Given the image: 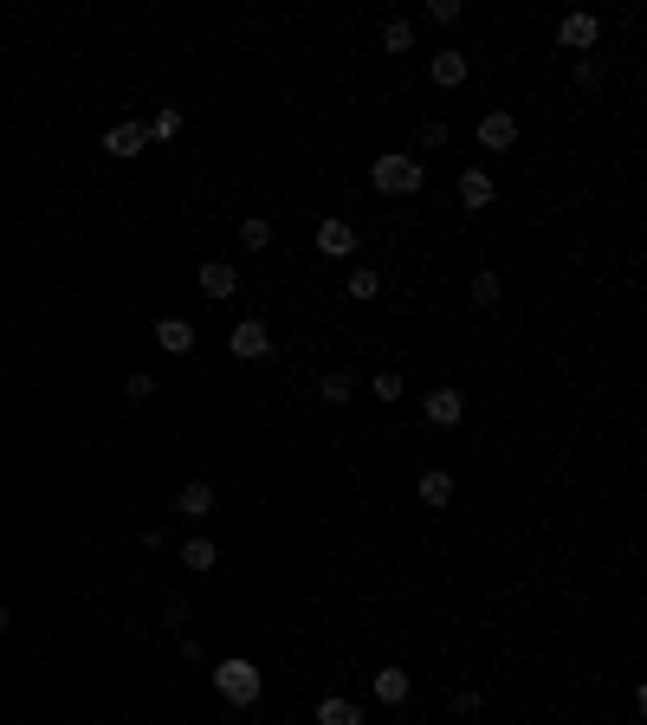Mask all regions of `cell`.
<instances>
[{"label":"cell","instance_id":"1","mask_svg":"<svg viewBox=\"0 0 647 725\" xmlns=\"http://www.w3.org/2000/svg\"><path fill=\"white\" fill-rule=\"evenodd\" d=\"M214 693L227 706H259L266 700V674H259V661H246V654H227V661H214Z\"/></svg>","mask_w":647,"mask_h":725},{"label":"cell","instance_id":"2","mask_svg":"<svg viewBox=\"0 0 647 725\" xmlns=\"http://www.w3.org/2000/svg\"><path fill=\"white\" fill-rule=\"evenodd\" d=\"M369 182H376V195H389V201H415L421 188H428V169H421V156H376L369 162Z\"/></svg>","mask_w":647,"mask_h":725},{"label":"cell","instance_id":"3","mask_svg":"<svg viewBox=\"0 0 647 725\" xmlns=\"http://www.w3.org/2000/svg\"><path fill=\"white\" fill-rule=\"evenodd\" d=\"M596 39H602V20H596L589 7H570V13L557 20V46H563V52H596Z\"/></svg>","mask_w":647,"mask_h":725},{"label":"cell","instance_id":"4","mask_svg":"<svg viewBox=\"0 0 647 725\" xmlns=\"http://www.w3.org/2000/svg\"><path fill=\"white\" fill-rule=\"evenodd\" d=\"M227 350H233L240 363H266V357H272V331H266L259 318H240V324L227 331Z\"/></svg>","mask_w":647,"mask_h":725},{"label":"cell","instance_id":"5","mask_svg":"<svg viewBox=\"0 0 647 725\" xmlns=\"http://www.w3.org/2000/svg\"><path fill=\"white\" fill-rule=\"evenodd\" d=\"M143 149H149V123L143 117H123V123H110V130H104V156L130 162V156H143Z\"/></svg>","mask_w":647,"mask_h":725},{"label":"cell","instance_id":"6","mask_svg":"<svg viewBox=\"0 0 647 725\" xmlns=\"http://www.w3.org/2000/svg\"><path fill=\"white\" fill-rule=\"evenodd\" d=\"M512 143H518V117L505 111V104H492V111L479 117V149H486V156H505Z\"/></svg>","mask_w":647,"mask_h":725},{"label":"cell","instance_id":"7","mask_svg":"<svg viewBox=\"0 0 647 725\" xmlns=\"http://www.w3.org/2000/svg\"><path fill=\"white\" fill-rule=\"evenodd\" d=\"M195 285L208 298H233V292H240V266H233V259H201V266H195Z\"/></svg>","mask_w":647,"mask_h":725},{"label":"cell","instance_id":"8","mask_svg":"<svg viewBox=\"0 0 647 725\" xmlns=\"http://www.w3.org/2000/svg\"><path fill=\"white\" fill-rule=\"evenodd\" d=\"M318 253H324V259H356V227L343 221V214L318 221Z\"/></svg>","mask_w":647,"mask_h":725},{"label":"cell","instance_id":"9","mask_svg":"<svg viewBox=\"0 0 647 725\" xmlns=\"http://www.w3.org/2000/svg\"><path fill=\"white\" fill-rule=\"evenodd\" d=\"M428 78H434V85L440 91H460L466 85V78H473V59H466V52H434V59H428Z\"/></svg>","mask_w":647,"mask_h":725},{"label":"cell","instance_id":"10","mask_svg":"<svg viewBox=\"0 0 647 725\" xmlns=\"http://www.w3.org/2000/svg\"><path fill=\"white\" fill-rule=\"evenodd\" d=\"M453 195H460V208H492V195H499V182H492L486 169H460V182H453Z\"/></svg>","mask_w":647,"mask_h":725},{"label":"cell","instance_id":"11","mask_svg":"<svg viewBox=\"0 0 647 725\" xmlns=\"http://www.w3.org/2000/svg\"><path fill=\"white\" fill-rule=\"evenodd\" d=\"M421 415H428L434 428H460V421H466V395L460 389H434L428 402H421Z\"/></svg>","mask_w":647,"mask_h":725},{"label":"cell","instance_id":"12","mask_svg":"<svg viewBox=\"0 0 647 725\" xmlns=\"http://www.w3.org/2000/svg\"><path fill=\"white\" fill-rule=\"evenodd\" d=\"M408 687H415V680H408L402 667H376V674H369V693H376L382 706H402V700H408Z\"/></svg>","mask_w":647,"mask_h":725},{"label":"cell","instance_id":"13","mask_svg":"<svg viewBox=\"0 0 647 725\" xmlns=\"http://www.w3.org/2000/svg\"><path fill=\"white\" fill-rule=\"evenodd\" d=\"M156 344L169 350V357H188V350H195V324L188 318H156Z\"/></svg>","mask_w":647,"mask_h":725},{"label":"cell","instance_id":"14","mask_svg":"<svg viewBox=\"0 0 647 725\" xmlns=\"http://www.w3.org/2000/svg\"><path fill=\"white\" fill-rule=\"evenodd\" d=\"M376 292H382V272L376 266H350V272H343V298H350V305H369Z\"/></svg>","mask_w":647,"mask_h":725},{"label":"cell","instance_id":"15","mask_svg":"<svg viewBox=\"0 0 647 725\" xmlns=\"http://www.w3.org/2000/svg\"><path fill=\"white\" fill-rule=\"evenodd\" d=\"M175 512H182V518H208L214 512V486L208 480H188L182 492H175Z\"/></svg>","mask_w":647,"mask_h":725},{"label":"cell","instance_id":"16","mask_svg":"<svg viewBox=\"0 0 647 725\" xmlns=\"http://www.w3.org/2000/svg\"><path fill=\"white\" fill-rule=\"evenodd\" d=\"M415 492H421V505H453V473L447 467H428Z\"/></svg>","mask_w":647,"mask_h":725},{"label":"cell","instance_id":"17","mask_svg":"<svg viewBox=\"0 0 647 725\" xmlns=\"http://www.w3.org/2000/svg\"><path fill=\"white\" fill-rule=\"evenodd\" d=\"M318 725H363V706L343 700V693H330V700H318Z\"/></svg>","mask_w":647,"mask_h":725},{"label":"cell","instance_id":"18","mask_svg":"<svg viewBox=\"0 0 647 725\" xmlns=\"http://www.w3.org/2000/svg\"><path fill=\"white\" fill-rule=\"evenodd\" d=\"M382 52H415V20H408V13L382 20Z\"/></svg>","mask_w":647,"mask_h":725},{"label":"cell","instance_id":"19","mask_svg":"<svg viewBox=\"0 0 647 725\" xmlns=\"http://www.w3.org/2000/svg\"><path fill=\"white\" fill-rule=\"evenodd\" d=\"M318 395H324V408H350V395H356V382L343 376V369H324V382H318Z\"/></svg>","mask_w":647,"mask_h":725},{"label":"cell","instance_id":"20","mask_svg":"<svg viewBox=\"0 0 647 725\" xmlns=\"http://www.w3.org/2000/svg\"><path fill=\"white\" fill-rule=\"evenodd\" d=\"M240 246H246V253H266V246H272V221H266V214H246V221H240Z\"/></svg>","mask_w":647,"mask_h":725},{"label":"cell","instance_id":"21","mask_svg":"<svg viewBox=\"0 0 647 725\" xmlns=\"http://www.w3.org/2000/svg\"><path fill=\"white\" fill-rule=\"evenodd\" d=\"M182 564H188V570H214V564H220V544H214V538H188V544H182Z\"/></svg>","mask_w":647,"mask_h":725},{"label":"cell","instance_id":"22","mask_svg":"<svg viewBox=\"0 0 647 725\" xmlns=\"http://www.w3.org/2000/svg\"><path fill=\"white\" fill-rule=\"evenodd\" d=\"M175 130H182V111H175V104H162V111L149 117V143H169Z\"/></svg>","mask_w":647,"mask_h":725},{"label":"cell","instance_id":"23","mask_svg":"<svg viewBox=\"0 0 647 725\" xmlns=\"http://www.w3.org/2000/svg\"><path fill=\"white\" fill-rule=\"evenodd\" d=\"M499 292H505L499 272H473V305H499Z\"/></svg>","mask_w":647,"mask_h":725},{"label":"cell","instance_id":"24","mask_svg":"<svg viewBox=\"0 0 647 725\" xmlns=\"http://www.w3.org/2000/svg\"><path fill=\"white\" fill-rule=\"evenodd\" d=\"M123 395H130V402H149V395H156V376H149V369H136V376L123 382Z\"/></svg>","mask_w":647,"mask_h":725},{"label":"cell","instance_id":"25","mask_svg":"<svg viewBox=\"0 0 647 725\" xmlns=\"http://www.w3.org/2000/svg\"><path fill=\"white\" fill-rule=\"evenodd\" d=\"M376 402H402V376H395V369L376 376Z\"/></svg>","mask_w":647,"mask_h":725},{"label":"cell","instance_id":"26","mask_svg":"<svg viewBox=\"0 0 647 725\" xmlns=\"http://www.w3.org/2000/svg\"><path fill=\"white\" fill-rule=\"evenodd\" d=\"M602 85V65L596 59H576V91H596Z\"/></svg>","mask_w":647,"mask_h":725},{"label":"cell","instance_id":"27","mask_svg":"<svg viewBox=\"0 0 647 725\" xmlns=\"http://www.w3.org/2000/svg\"><path fill=\"white\" fill-rule=\"evenodd\" d=\"M460 0H434V7H428V20H440V26H460Z\"/></svg>","mask_w":647,"mask_h":725},{"label":"cell","instance_id":"28","mask_svg":"<svg viewBox=\"0 0 647 725\" xmlns=\"http://www.w3.org/2000/svg\"><path fill=\"white\" fill-rule=\"evenodd\" d=\"M440 143H447V123H421L415 130V149H440Z\"/></svg>","mask_w":647,"mask_h":725},{"label":"cell","instance_id":"29","mask_svg":"<svg viewBox=\"0 0 647 725\" xmlns=\"http://www.w3.org/2000/svg\"><path fill=\"white\" fill-rule=\"evenodd\" d=\"M453 713L473 719V713H479V687H460V693H453Z\"/></svg>","mask_w":647,"mask_h":725},{"label":"cell","instance_id":"30","mask_svg":"<svg viewBox=\"0 0 647 725\" xmlns=\"http://www.w3.org/2000/svg\"><path fill=\"white\" fill-rule=\"evenodd\" d=\"M7 628H13V615H7V609H0V635H7Z\"/></svg>","mask_w":647,"mask_h":725}]
</instances>
